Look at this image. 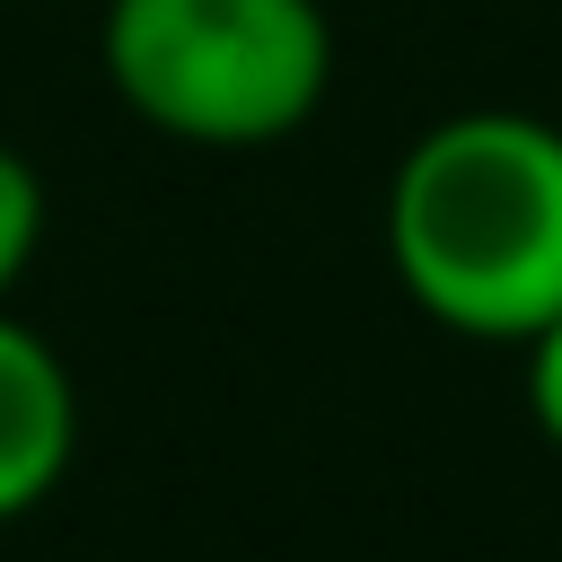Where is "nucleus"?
Masks as SVG:
<instances>
[{
    "label": "nucleus",
    "mask_w": 562,
    "mask_h": 562,
    "mask_svg": "<svg viewBox=\"0 0 562 562\" xmlns=\"http://www.w3.org/2000/svg\"><path fill=\"white\" fill-rule=\"evenodd\" d=\"M386 263L465 342H527L562 316V123L527 105L439 114L386 176Z\"/></svg>",
    "instance_id": "obj_1"
},
{
    "label": "nucleus",
    "mask_w": 562,
    "mask_h": 562,
    "mask_svg": "<svg viewBox=\"0 0 562 562\" xmlns=\"http://www.w3.org/2000/svg\"><path fill=\"white\" fill-rule=\"evenodd\" d=\"M114 97L193 149L290 140L334 88V26L316 0H105Z\"/></svg>",
    "instance_id": "obj_2"
},
{
    "label": "nucleus",
    "mask_w": 562,
    "mask_h": 562,
    "mask_svg": "<svg viewBox=\"0 0 562 562\" xmlns=\"http://www.w3.org/2000/svg\"><path fill=\"white\" fill-rule=\"evenodd\" d=\"M70 457H79V386L35 325L0 316V527L53 501Z\"/></svg>",
    "instance_id": "obj_3"
},
{
    "label": "nucleus",
    "mask_w": 562,
    "mask_h": 562,
    "mask_svg": "<svg viewBox=\"0 0 562 562\" xmlns=\"http://www.w3.org/2000/svg\"><path fill=\"white\" fill-rule=\"evenodd\" d=\"M35 237H44V184H35V167L0 140V299H9L18 272L35 263Z\"/></svg>",
    "instance_id": "obj_4"
},
{
    "label": "nucleus",
    "mask_w": 562,
    "mask_h": 562,
    "mask_svg": "<svg viewBox=\"0 0 562 562\" xmlns=\"http://www.w3.org/2000/svg\"><path fill=\"white\" fill-rule=\"evenodd\" d=\"M518 351H527V422L544 430V448H562V316L527 334Z\"/></svg>",
    "instance_id": "obj_5"
}]
</instances>
